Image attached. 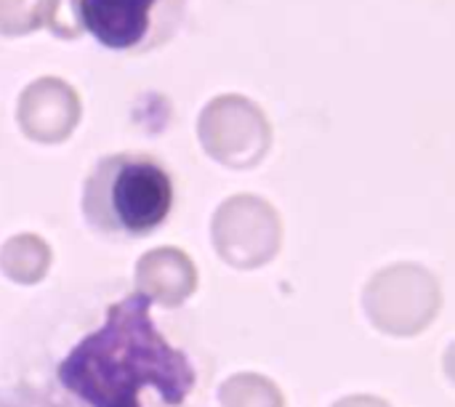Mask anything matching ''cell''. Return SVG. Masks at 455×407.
Masks as SVG:
<instances>
[{
    "label": "cell",
    "mask_w": 455,
    "mask_h": 407,
    "mask_svg": "<svg viewBox=\"0 0 455 407\" xmlns=\"http://www.w3.org/2000/svg\"><path fill=\"white\" fill-rule=\"evenodd\" d=\"M48 387L67 407H211L213 365L131 291L56 360Z\"/></svg>",
    "instance_id": "obj_1"
},
{
    "label": "cell",
    "mask_w": 455,
    "mask_h": 407,
    "mask_svg": "<svg viewBox=\"0 0 455 407\" xmlns=\"http://www.w3.org/2000/svg\"><path fill=\"white\" fill-rule=\"evenodd\" d=\"M176 187L165 163L149 152H112L99 157L83 181V219L109 243L155 235L173 213Z\"/></svg>",
    "instance_id": "obj_2"
},
{
    "label": "cell",
    "mask_w": 455,
    "mask_h": 407,
    "mask_svg": "<svg viewBox=\"0 0 455 407\" xmlns=\"http://www.w3.org/2000/svg\"><path fill=\"white\" fill-rule=\"evenodd\" d=\"M75 32L85 29L109 51L147 53L165 45L184 21L187 0H67Z\"/></svg>",
    "instance_id": "obj_3"
},
{
    "label": "cell",
    "mask_w": 455,
    "mask_h": 407,
    "mask_svg": "<svg viewBox=\"0 0 455 407\" xmlns=\"http://www.w3.org/2000/svg\"><path fill=\"white\" fill-rule=\"evenodd\" d=\"M0 407H67L48 384L13 381L0 389Z\"/></svg>",
    "instance_id": "obj_4"
}]
</instances>
